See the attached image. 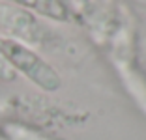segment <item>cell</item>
<instances>
[{
  "label": "cell",
  "mask_w": 146,
  "mask_h": 140,
  "mask_svg": "<svg viewBox=\"0 0 146 140\" xmlns=\"http://www.w3.org/2000/svg\"><path fill=\"white\" fill-rule=\"evenodd\" d=\"M2 51H4L8 64L13 67L15 73H23L28 81H32L38 88L45 90V92L60 90L62 79L58 71L49 62H45L38 52L32 51L30 47H26L23 41L2 38Z\"/></svg>",
  "instance_id": "1"
},
{
  "label": "cell",
  "mask_w": 146,
  "mask_h": 140,
  "mask_svg": "<svg viewBox=\"0 0 146 140\" xmlns=\"http://www.w3.org/2000/svg\"><path fill=\"white\" fill-rule=\"evenodd\" d=\"M0 30L11 34V39L17 38V41H38L41 26L26 9L17 8L9 2H0Z\"/></svg>",
  "instance_id": "2"
},
{
  "label": "cell",
  "mask_w": 146,
  "mask_h": 140,
  "mask_svg": "<svg viewBox=\"0 0 146 140\" xmlns=\"http://www.w3.org/2000/svg\"><path fill=\"white\" fill-rule=\"evenodd\" d=\"M23 9H30L52 21H69V8L64 0H6Z\"/></svg>",
  "instance_id": "3"
},
{
  "label": "cell",
  "mask_w": 146,
  "mask_h": 140,
  "mask_svg": "<svg viewBox=\"0 0 146 140\" xmlns=\"http://www.w3.org/2000/svg\"><path fill=\"white\" fill-rule=\"evenodd\" d=\"M17 73L13 71V67L8 64V60L2 51V38H0V81H13Z\"/></svg>",
  "instance_id": "4"
}]
</instances>
